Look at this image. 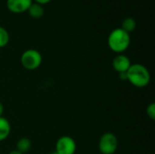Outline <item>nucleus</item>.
Listing matches in <instances>:
<instances>
[{
	"instance_id": "17",
	"label": "nucleus",
	"mask_w": 155,
	"mask_h": 154,
	"mask_svg": "<svg viewBox=\"0 0 155 154\" xmlns=\"http://www.w3.org/2000/svg\"><path fill=\"white\" fill-rule=\"evenodd\" d=\"M9 154H23V153H21V152H19L18 151H12L11 152H9Z\"/></svg>"
},
{
	"instance_id": "6",
	"label": "nucleus",
	"mask_w": 155,
	"mask_h": 154,
	"mask_svg": "<svg viewBox=\"0 0 155 154\" xmlns=\"http://www.w3.org/2000/svg\"><path fill=\"white\" fill-rule=\"evenodd\" d=\"M32 0H6V6L12 13L22 14L28 10Z\"/></svg>"
},
{
	"instance_id": "14",
	"label": "nucleus",
	"mask_w": 155,
	"mask_h": 154,
	"mask_svg": "<svg viewBox=\"0 0 155 154\" xmlns=\"http://www.w3.org/2000/svg\"><path fill=\"white\" fill-rule=\"evenodd\" d=\"M119 78L121 80H123V81L127 80V74H126V72H124V73H119Z\"/></svg>"
},
{
	"instance_id": "15",
	"label": "nucleus",
	"mask_w": 155,
	"mask_h": 154,
	"mask_svg": "<svg viewBox=\"0 0 155 154\" xmlns=\"http://www.w3.org/2000/svg\"><path fill=\"white\" fill-rule=\"evenodd\" d=\"M35 3H37V4H40V5H45V4H47V3H49L51 0H35Z\"/></svg>"
},
{
	"instance_id": "10",
	"label": "nucleus",
	"mask_w": 155,
	"mask_h": 154,
	"mask_svg": "<svg viewBox=\"0 0 155 154\" xmlns=\"http://www.w3.org/2000/svg\"><path fill=\"white\" fill-rule=\"evenodd\" d=\"M31 148V142L27 138H22L18 141L16 144V151H18L21 153L27 152Z\"/></svg>"
},
{
	"instance_id": "9",
	"label": "nucleus",
	"mask_w": 155,
	"mask_h": 154,
	"mask_svg": "<svg viewBox=\"0 0 155 154\" xmlns=\"http://www.w3.org/2000/svg\"><path fill=\"white\" fill-rule=\"evenodd\" d=\"M28 14L34 18H40L44 15V8L42 5L37 3H32L27 10Z\"/></svg>"
},
{
	"instance_id": "8",
	"label": "nucleus",
	"mask_w": 155,
	"mask_h": 154,
	"mask_svg": "<svg viewBox=\"0 0 155 154\" xmlns=\"http://www.w3.org/2000/svg\"><path fill=\"white\" fill-rule=\"evenodd\" d=\"M11 126L8 121L3 117H0V142L4 141L10 133Z\"/></svg>"
},
{
	"instance_id": "2",
	"label": "nucleus",
	"mask_w": 155,
	"mask_h": 154,
	"mask_svg": "<svg viewBox=\"0 0 155 154\" xmlns=\"http://www.w3.org/2000/svg\"><path fill=\"white\" fill-rule=\"evenodd\" d=\"M126 74L127 80L136 87H144L150 83V73L148 69L143 64H131Z\"/></svg>"
},
{
	"instance_id": "13",
	"label": "nucleus",
	"mask_w": 155,
	"mask_h": 154,
	"mask_svg": "<svg viewBox=\"0 0 155 154\" xmlns=\"http://www.w3.org/2000/svg\"><path fill=\"white\" fill-rule=\"evenodd\" d=\"M147 114L151 119H154L155 118V105L154 103H151L148 107H147Z\"/></svg>"
},
{
	"instance_id": "12",
	"label": "nucleus",
	"mask_w": 155,
	"mask_h": 154,
	"mask_svg": "<svg viewBox=\"0 0 155 154\" xmlns=\"http://www.w3.org/2000/svg\"><path fill=\"white\" fill-rule=\"evenodd\" d=\"M9 42V34L2 26H0V48L5 46Z\"/></svg>"
},
{
	"instance_id": "7",
	"label": "nucleus",
	"mask_w": 155,
	"mask_h": 154,
	"mask_svg": "<svg viewBox=\"0 0 155 154\" xmlns=\"http://www.w3.org/2000/svg\"><path fill=\"white\" fill-rule=\"evenodd\" d=\"M113 66L115 71L118 73H124L127 72L131 66L130 59L124 54H118L113 60Z\"/></svg>"
},
{
	"instance_id": "5",
	"label": "nucleus",
	"mask_w": 155,
	"mask_h": 154,
	"mask_svg": "<svg viewBox=\"0 0 155 154\" xmlns=\"http://www.w3.org/2000/svg\"><path fill=\"white\" fill-rule=\"evenodd\" d=\"M75 150L76 143L73 138L63 136L58 139L55 147V152L58 154H74Z\"/></svg>"
},
{
	"instance_id": "18",
	"label": "nucleus",
	"mask_w": 155,
	"mask_h": 154,
	"mask_svg": "<svg viewBox=\"0 0 155 154\" xmlns=\"http://www.w3.org/2000/svg\"><path fill=\"white\" fill-rule=\"evenodd\" d=\"M50 154H58V153H57L56 152H51V153H50Z\"/></svg>"
},
{
	"instance_id": "1",
	"label": "nucleus",
	"mask_w": 155,
	"mask_h": 154,
	"mask_svg": "<svg viewBox=\"0 0 155 154\" xmlns=\"http://www.w3.org/2000/svg\"><path fill=\"white\" fill-rule=\"evenodd\" d=\"M130 34L122 28L113 30L108 36V45L110 49L115 53L124 52L130 45Z\"/></svg>"
},
{
	"instance_id": "16",
	"label": "nucleus",
	"mask_w": 155,
	"mask_h": 154,
	"mask_svg": "<svg viewBox=\"0 0 155 154\" xmlns=\"http://www.w3.org/2000/svg\"><path fill=\"white\" fill-rule=\"evenodd\" d=\"M3 112H4V106H3V104L0 103V117H1V115L3 114Z\"/></svg>"
},
{
	"instance_id": "4",
	"label": "nucleus",
	"mask_w": 155,
	"mask_h": 154,
	"mask_svg": "<svg viewBox=\"0 0 155 154\" xmlns=\"http://www.w3.org/2000/svg\"><path fill=\"white\" fill-rule=\"evenodd\" d=\"M118 147V141L114 134L104 133L99 142V149L103 154H114Z\"/></svg>"
},
{
	"instance_id": "3",
	"label": "nucleus",
	"mask_w": 155,
	"mask_h": 154,
	"mask_svg": "<svg viewBox=\"0 0 155 154\" xmlns=\"http://www.w3.org/2000/svg\"><path fill=\"white\" fill-rule=\"evenodd\" d=\"M42 63L41 54L35 49H29L23 53L21 56V64L27 70H35L40 66Z\"/></svg>"
},
{
	"instance_id": "11",
	"label": "nucleus",
	"mask_w": 155,
	"mask_h": 154,
	"mask_svg": "<svg viewBox=\"0 0 155 154\" xmlns=\"http://www.w3.org/2000/svg\"><path fill=\"white\" fill-rule=\"evenodd\" d=\"M121 28L129 34V33L133 32L136 28V22H135V20L133 17H126L123 21Z\"/></svg>"
}]
</instances>
